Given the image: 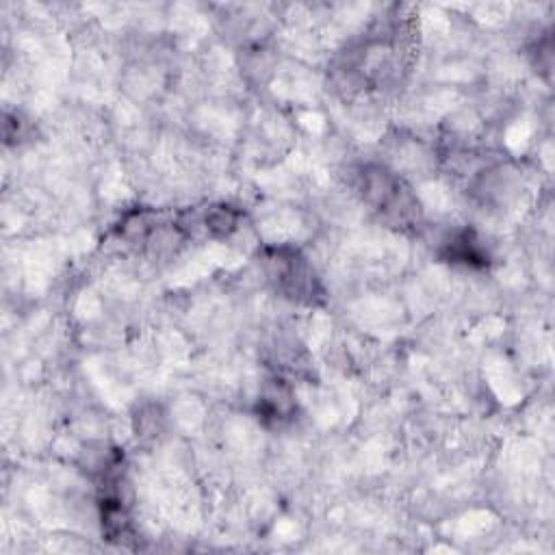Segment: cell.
I'll use <instances>...</instances> for the list:
<instances>
[{
	"mask_svg": "<svg viewBox=\"0 0 555 555\" xmlns=\"http://www.w3.org/2000/svg\"><path fill=\"white\" fill-rule=\"evenodd\" d=\"M262 267L273 286L291 301L317 304L323 299V286L312 264L295 247H267Z\"/></svg>",
	"mask_w": 555,
	"mask_h": 555,
	"instance_id": "cell-2",
	"label": "cell"
},
{
	"mask_svg": "<svg viewBox=\"0 0 555 555\" xmlns=\"http://www.w3.org/2000/svg\"><path fill=\"white\" fill-rule=\"evenodd\" d=\"M243 212L236 206L230 204H212L204 208L199 217V225L206 230L212 238H228L241 228Z\"/></svg>",
	"mask_w": 555,
	"mask_h": 555,
	"instance_id": "cell-5",
	"label": "cell"
},
{
	"mask_svg": "<svg viewBox=\"0 0 555 555\" xmlns=\"http://www.w3.org/2000/svg\"><path fill=\"white\" fill-rule=\"evenodd\" d=\"M163 425V414L156 405H143L139 414L134 416V431L141 438H154L158 436Z\"/></svg>",
	"mask_w": 555,
	"mask_h": 555,
	"instance_id": "cell-6",
	"label": "cell"
},
{
	"mask_svg": "<svg viewBox=\"0 0 555 555\" xmlns=\"http://www.w3.org/2000/svg\"><path fill=\"white\" fill-rule=\"evenodd\" d=\"M295 410H297L295 392L284 377L273 375L260 386V392L256 399V416L267 427L288 425L295 416Z\"/></svg>",
	"mask_w": 555,
	"mask_h": 555,
	"instance_id": "cell-3",
	"label": "cell"
},
{
	"mask_svg": "<svg viewBox=\"0 0 555 555\" xmlns=\"http://www.w3.org/2000/svg\"><path fill=\"white\" fill-rule=\"evenodd\" d=\"M440 254H442V258H447L451 262H462V264H470V267L488 264V251H486L481 238L470 228L451 232L442 241Z\"/></svg>",
	"mask_w": 555,
	"mask_h": 555,
	"instance_id": "cell-4",
	"label": "cell"
},
{
	"mask_svg": "<svg viewBox=\"0 0 555 555\" xmlns=\"http://www.w3.org/2000/svg\"><path fill=\"white\" fill-rule=\"evenodd\" d=\"M358 195L390 225L416 223L421 210L412 189L384 163H366L358 169L353 182Z\"/></svg>",
	"mask_w": 555,
	"mask_h": 555,
	"instance_id": "cell-1",
	"label": "cell"
}]
</instances>
